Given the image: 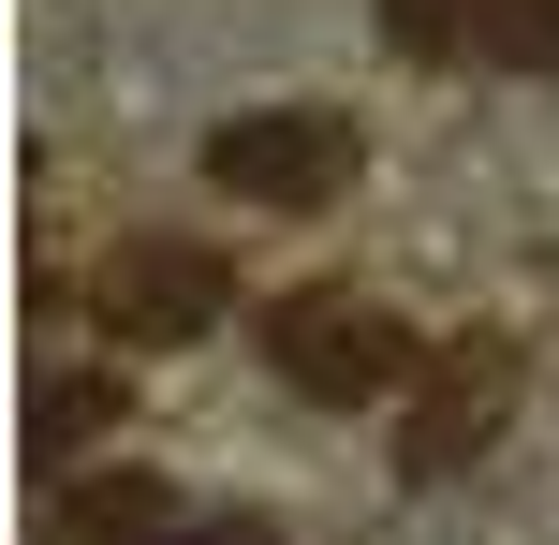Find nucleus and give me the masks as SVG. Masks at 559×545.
Here are the masks:
<instances>
[{
    "mask_svg": "<svg viewBox=\"0 0 559 545\" xmlns=\"http://www.w3.org/2000/svg\"><path fill=\"white\" fill-rule=\"evenodd\" d=\"M265 369L295 383L309 413H368V399H397V383L427 369V340L397 324V295H368V281H295V295H265Z\"/></svg>",
    "mask_w": 559,
    "mask_h": 545,
    "instance_id": "f257e3e1",
    "label": "nucleus"
},
{
    "mask_svg": "<svg viewBox=\"0 0 559 545\" xmlns=\"http://www.w3.org/2000/svg\"><path fill=\"white\" fill-rule=\"evenodd\" d=\"M354 177H368V133H354L338 104H265V118H222V133H206V192H222V206L324 222Z\"/></svg>",
    "mask_w": 559,
    "mask_h": 545,
    "instance_id": "f03ea898",
    "label": "nucleus"
},
{
    "mask_svg": "<svg viewBox=\"0 0 559 545\" xmlns=\"http://www.w3.org/2000/svg\"><path fill=\"white\" fill-rule=\"evenodd\" d=\"M74 310L104 324L118 354H177V340H206V324L236 310V265L206 251V236H133V251H104L74 281Z\"/></svg>",
    "mask_w": 559,
    "mask_h": 545,
    "instance_id": "7ed1b4c3",
    "label": "nucleus"
},
{
    "mask_svg": "<svg viewBox=\"0 0 559 545\" xmlns=\"http://www.w3.org/2000/svg\"><path fill=\"white\" fill-rule=\"evenodd\" d=\"M501 413H515V340H501V324L442 340L413 369V413H397V487H456V472L501 442Z\"/></svg>",
    "mask_w": 559,
    "mask_h": 545,
    "instance_id": "20e7f679",
    "label": "nucleus"
},
{
    "mask_svg": "<svg viewBox=\"0 0 559 545\" xmlns=\"http://www.w3.org/2000/svg\"><path fill=\"white\" fill-rule=\"evenodd\" d=\"M383 15V59H427V74H545L559 88V0H368Z\"/></svg>",
    "mask_w": 559,
    "mask_h": 545,
    "instance_id": "39448f33",
    "label": "nucleus"
},
{
    "mask_svg": "<svg viewBox=\"0 0 559 545\" xmlns=\"http://www.w3.org/2000/svg\"><path fill=\"white\" fill-rule=\"evenodd\" d=\"M163 531H177V517H163L147 472H88V487L45 501V545H163Z\"/></svg>",
    "mask_w": 559,
    "mask_h": 545,
    "instance_id": "423d86ee",
    "label": "nucleus"
},
{
    "mask_svg": "<svg viewBox=\"0 0 559 545\" xmlns=\"http://www.w3.org/2000/svg\"><path fill=\"white\" fill-rule=\"evenodd\" d=\"M104 428H118V383L104 369H45V383H29V472H74Z\"/></svg>",
    "mask_w": 559,
    "mask_h": 545,
    "instance_id": "0eeeda50",
    "label": "nucleus"
},
{
    "mask_svg": "<svg viewBox=\"0 0 559 545\" xmlns=\"http://www.w3.org/2000/svg\"><path fill=\"white\" fill-rule=\"evenodd\" d=\"M163 545H280V517H177Z\"/></svg>",
    "mask_w": 559,
    "mask_h": 545,
    "instance_id": "6e6552de",
    "label": "nucleus"
}]
</instances>
